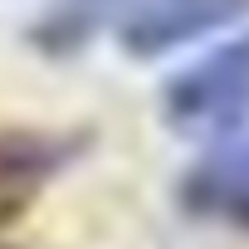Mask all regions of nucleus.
I'll list each match as a JSON object with an SVG mask.
<instances>
[{
    "mask_svg": "<svg viewBox=\"0 0 249 249\" xmlns=\"http://www.w3.org/2000/svg\"><path fill=\"white\" fill-rule=\"evenodd\" d=\"M244 15H249V0H132L112 20V35L132 59H157L215 30H230Z\"/></svg>",
    "mask_w": 249,
    "mask_h": 249,
    "instance_id": "f03ea898",
    "label": "nucleus"
},
{
    "mask_svg": "<svg viewBox=\"0 0 249 249\" xmlns=\"http://www.w3.org/2000/svg\"><path fill=\"white\" fill-rule=\"evenodd\" d=\"M69 142L35 127H0V234H10L64 166Z\"/></svg>",
    "mask_w": 249,
    "mask_h": 249,
    "instance_id": "20e7f679",
    "label": "nucleus"
},
{
    "mask_svg": "<svg viewBox=\"0 0 249 249\" xmlns=\"http://www.w3.org/2000/svg\"><path fill=\"white\" fill-rule=\"evenodd\" d=\"M176 191L191 215L249 234V132L205 142V152L181 171Z\"/></svg>",
    "mask_w": 249,
    "mask_h": 249,
    "instance_id": "7ed1b4c3",
    "label": "nucleus"
},
{
    "mask_svg": "<svg viewBox=\"0 0 249 249\" xmlns=\"http://www.w3.org/2000/svg\"><path fill=\"white\" fill-rule=\"evenodd\" d=\"M161 112L176 132L205 142L249 132V30L176 69L161 88Z\"/></svg>",
    "mask_w": 249,
    "mask_h": 249,
    "instance_id": "f257e3e1",
    "label": "nucleus"
},
{
    "mask_svg": "<svg viewBox=\"0 0 249 249\" xmlns=\"http://www.w3.org/2000/svg\"><path fill=\"white\" fill-rule=\"evenodd\" d=\"M127 5H132V0H54L49 15H44V25H39V39L54 44V49H73L93 30L112 25Z\"/></svg>",
    "mask_w": 249,
    "mask_h": 249,
    "instance_id": "39448f33",
    "label": "nucleus"
}]
</instances>
